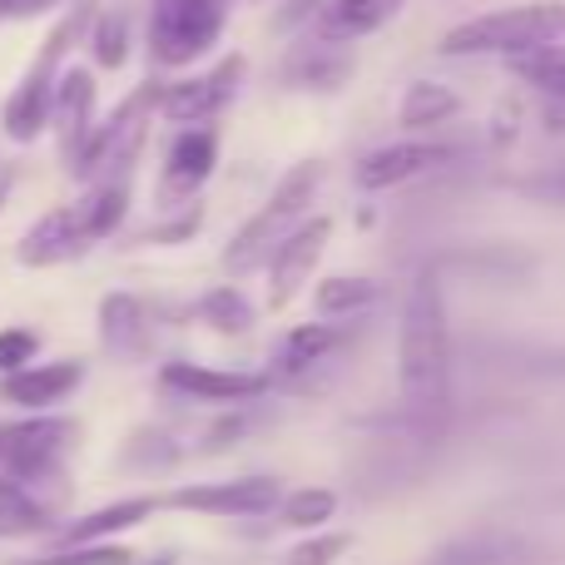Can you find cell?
Returning <instances> with one entry per match:
<instances>
[{
    "instance_id": "4",
    "label": "cell",
    "mask_w": 565,
    "mask_h": 565,
    "mask_svg": "<svg viewBox=\"0 0 565 565\" xmlns=\"http://www.w3.org/2000/svg\"><path fill=\"white\" fill-rule=\"evenodd\" d=\"M318 184H322V164H312V159L308 164H298V169H288V174L274 184V194L258 204V214L248 218L234 238H228V248H224L228 274H254L258 264H268V254H274L282 238L308 218Z\"/></svg>"
},
{
    "instance_id": "30",
    "label": "cell",
    "mask_w": 565,
    "mask_h": 565,
    "mask_svg": "<svg viewBox=\"0 0 565 565\" xmlns=\"http://www.w3.org/2000/svg\"><path fill=\"white\" fill-rule=\"evenodd\" d=\"M139 556L129 546H115V541H95V546H60L50 556L35 561H15V565H135Z\"/></svg>"
},
{
    "instance_id": "10",
    "label": "cell",
    "mask_w": 565,
    "mask_h": 565,
    "mask_svg": "<svg viewBox=\"0 0 565 565\" xmlns=\"http://www.w3.org/2000/svg\"><path fill=\"white\" fill-rule=\"evenodd\" d=\"M159 387L184 397V402L244 407V402H258L268 392V372H228V367H204V362H164V367H159Z\"/></svg>"
},
{
    "instance_id": "13",
    "label": "cell",
    "mask_w": 565,
    "mask_h": 565,
    "mask_svg": "<svg viewBox=\"0 0 565 565\" xmlns=\"http://www.w3.org/2000/svg\"><path fill=\"white\" fill-rule=\"evenodd\" d=\"M89 234L85 224H79L75 204H60L50 209V214H40L35 224L20 234L15 244V264L20 268H60V264H75V258L89 254Z\"/></svg>"
},
{
    "instance_id": "11",
    "label": "cell",
    "mask_w": 565,
    "mask_h": 565,
    "mask_svg": "<svg viewBox=\"0 0 565 565\" xmlns=\"http://www.w3.org/2000/svg\"><path fill=\"white\" fill-rule=\"evenodd\" d=\"M328 238H332V218L312 214L268 254V264H264L268 268V308H288V302L298 298V288L312 278V268L328 254Z\"/></svg>"
},
{
    "instance_id": "3",
    "label": "cell",
    "mask_w": 565,
    "mask_h": 565,
    "mask_svg": "<svg viewBox=\"0 0 565 565\" xmlns=\"http://www.w3.org/2000/svg\"><path fill=\"white\" fill-rule=\"evenodd\" d=\"M85 25H89V6H70L65 15L50 25L45 45L35 50L30 70L20 75V85L10 89L6 109H0V135L6 139H15V145H35V139L45 135L55 79H60V70H65V55L75 50V40L85 35Z\"/></svg>"
},
{
    "instance_id": "7",
    "label": "cell",
    "mask_w": 565,
    "mask_h": 565,
    "mask_svg": "<svg viewBox=\"0 0 565 565\" xmlns=\"http://www.w3.org/2000/svg\"><path fill=\"white\" fill-rule=\"evenodd\" d=\"M79 427L70 417H50V412H30L20 422H0V481L35 491L40 481H50L65 461V451L75 447Z\"/></svg>"
},
{
    "instance_id": "6",
    "label": "cell",
    "mask_w": 565,
    "mask_h": 565,
    "mask_svg": "<svg viewBox=\"0 0 565 565\" xmlns=\"http://www.w3.org/2000/svg\"><path fill=\"white\" fill-rule=\"evenodd\" d=\"M228 25L224 0H149L145 45L159 70H184L218 45Z\"/></svg>"
},
{
    "instance_id": "12",
    "label": "cell",
    "mask_w": 565,
    "mask_h": 565,
    "mask_svg": "<svg viewBox=\"0 0 565 565\" xmlns=\"http://www.w3.org/2000/svg\"><path fill=\"white\" fill-rule=\"evenodd\" d=\"M214 164H218V135L214 129L209 125L179 129V139L164 154V174H159V204L164 209L189 204V199L214 179Z\"/></svg>"
},
{
    "instance_id": "20",
    "label": "cell",
    "mask_w": 565,
    "mask_h": 565,
    "mask_svg": "<svg viewBox=\"0 0 565 565\" xmlns=\"http://www.w3.org/2000/svg\"><path fill=\"white\" fill-rule=\"evenodd\" d=\"M159 511V497H125V501H109L99 511H85L75 516L65 531H60V546H95V541H109L119 531H135L145 526L149 516Z\"/></svg>"
},
{
    "instance_id": "32",
    "label": "cell",
    "mask_w": 565,
    "mask_h": 565,
    "mask_svg": "<svg viewBox=\"0 0 565 565\" xmlns=\"http://www.w3.org/2000/svg\"><path fill=\"white\" fill-rule=\"evenodd\" d=\"M40 352V332L35 328H0V377L6 372L30 367Z\"/></svg>"
},
{
    "instance_id": "24",
    "label": "cell",
    "mask_w": 565,
    "mask_h": 565,
    "mask_svg": "<svg viewBox=\"0 0 565 565\" xmlns=\"http://www.w3.org/2000/svg\"><path fill=\"white\" fill-rule=\"evenodd\" d=\"M457 109H461L457 89L437 85V79H417V85H407V95H402V105H397V125L431 129V125H441V119H451Z\"/></svg>"
},
{
    "instance_id": "2",
    "label": "cell",
    "mask_w": 565,
    "mask_h": 565,
    "mask_svg": "<svg viewBox=\"0 0 565 565\" xmlns=\"http://www.w3.org/2000/svg\"><path fill=\"white\" fill-rule=\"evenodd\" d=\"M565 40V0H536V6H511L491 10V15H471L441 35V55L471 60V55H531L541 45H561Z\"/></svg>"
},
{
    "instance_id": "22",
    "label": "cell",
    "mask_w": 565,
    "mask_h": 565,
    "mask_svg": "<svg viewBox=\"0 0 565 565\" xmlns=\"http://www.w3.org/2000/svg\"><path fill=\"white\" fill-rule=\"evenodd\" d=\"M75 214L85 224L89 244H105L109 234H119L129 214V179H99V184H85V194L75 199Z\"/></svg>"
},
{
    "instance_id": "23",
    "label": "cell",
    "mask_w": 565,
    "mask_h": 565,
    "mask_svg": "<svg viewBox=\"0 0 565 565\" xmlns=\"http://www.w3.org/2000/svg\"><path fill=\"white\" fill-rule=\"evenodd\" d=\"M382 282L377 278H358V274H342V278H328L318 282V292H312V308H318L322 322H338V318H358V312H367L372 302L382 298Z\"/></svg>"
},
{
    "instance_id": "21",
    "label": "cell",
    "mask_w": 565,
    "mask_h": 565,
    "mask_svg": "<svg viewBox=\"0 0 565 565\" xmlns=\"http://www.w3.org/2000/svg\"><path fill=\"white\" fill-rule=\"evenodd\" d=\"M342 342H348V332H342L338 322H302V328L282 332V342L274 352V367L282 377H302V372H312L318 362H328Z\"/></svg>"
},
{
    "instance_id": "19",
    "label": "cell",
    "mask_w": 565,
    "mask_h": 565,
    "mask_svg": "<svg viewBox=\"0 0 565 565\" xmlns=\"http://www.w3.org/2000/svg\"><path fill=\"white\" fill-rule=\"evenodd\" d=\"M282 79L292 89H318V95H332L352 79V55L342 45H328V40H308V45H292L288 60H282Z\"/></svg>"
},
{
    "instance_id": "38",
    "label": "cell",
    "mask_w": 565,
    "mask_h": 565,
    "mask_svg": "<svg viewBox=\"0 0 565 565\" xmlns=\"http://www.w3.org/2000/svg\"><path fill=\"white\" fill-rule=\"evenodd\" d=\"M135 565H179V561L164 551V556H149V561H135Z\"/></svg>"
},
{
    "instance_id": "25",
    "label": "cell",
    "mask_w": 565,
    "mask_h": 565,
    "mask_svg": "<svg viewBox=\"0 0 565 565\" xmlns=\"http://www.w3.org/2000/svg\"><path fill=\"white\" fill-rule=\"evenodd\" d=\"M40 531H50V507L40 501V491L0 481V541L40 536Z\"/></svg>"
},
{
    "instance_id": "26",
    "label": "cell",
    "mask_w": 565,
    "mask_h": 565,
    "mask_svg": "<svg viewBox=\"0 0 565 565\" xmlns=\"http://www.w3.org/2000/svg\"><path fill=\"white\" fill-rule=\"evenodd\" d=\"M85 40H89V60H95L99 70H119L129 60V45H135V35H129V10H89V25H85Z\"/></svg>"
},
{
    "instance_id": "35",
    "label": "cell",
    "mask_w": 565,
    "mask_h": 565,
    "mask_svg": "<svg viewBox=\"0 0 565 565\" xmlns=\"http://www.w3.org/2000/svg\"><path fill=\"white\" fill-rule=\"evenodd\" d=\"M50 6H60V0H0V20H30V15H45Z\"/></svg>"
},
{
    "instance_id": "34",
    "label": "cell",
    "mask_w": 565,
    "mask_h": 565,
    "mask_svg": "<svg viewBox=\"0 0 565 565\" xmlns=\"http://www.w3.org/2000/svg\"><path fill=\"white\" fill-rule=\"evenodd\" d=\"M199 224H204V214H199V204H189V209H184V218H169V224L149 228L145 244H184V238H194V234H199Z\"/></svg>"
},
{
    "instance_id": "8",
    "label": "cell",
    "mask_w": 565,
    "mask_h": 565,
    "mask_svg": "<svg viewBox=\"0 0 565 565\" xmlns=\"http://www.w3.org/2000/svg\"><path fill=\"white\" fill-rule=\"evenodd\" d=\"M244 55H224L214 70L194 79H179V85H159V109L169 125H204V119L224 115L234 105V95L244 89Z\"/></svg>"
},
{
    "instance_id": "31",
    "label": "cell",
    "mask_w": 565,
    "mask_h": 565,
    "mask_svg": "<svg viewBox=\"0 0 565 565\" xmlns=\"http://www.w3.org/2000/svg\"><path fill=\"white\" fill-rule=\"evenodd\" d=\"M348 546H352L348 531H322V536L298 541V546L282 556V565H338L342 556H348Z\"/></svg>"
},
{
    "instance_id": "36",
    "label": "cell",
    "mask_w": 565,
    "mask_h": 565,
    "mask_svg": "<svg viewBox=\"0 0 565 565\" xmlns=\"http://www.w3.org/2000/svg\"><path fill=\"white\" fill-rule=\"evenodd\" d=\"M318 10H322V0H288V10H282V15H278V30H288L292 20H298V25H302V20H312V15H318Z\"/></svg>"
},
{
    "instance_id": "14",
    "label": "cell",
    "mask_w": 565,
    "mask_h": 565,
    "mask_svg": "<svg viewBox=\"0 0 565 565\" xmlns=\"http://www.w3.org/2000/svg\"><path fill=\"white\" fill-rule=\"evenodd\" d=\"M451 159L447 145H422V139H402V145H382L372 154L358 159V189L367 194H382V189H397V184H412V179L431 174Z\"/></svg>"
},
{
    "instance_id": "9",
    "label": "cell",
    "mask_w": 565,
    "mask_h": 565,
    "mask_svg": "<svg viewBox=\"0 0 565 565\" xmlns=\"http://www.w3.org/2000/svg\"><path fill=\"white\" fill-rule=\"evenodd\" d=\"M282 501V487L274 477H234V481H199V487H179L159 497V507L194 511V516H264Z\"/></svg>"
},
{
    "instance_id": "15",
    "label": "cell",
    "mask_w": 565,
    "mask_h": 565,
    "mask_svg": "<svg viewBox=\"0 0 565 565\" xmlns=\"http://www.w3.org/2000/svg\"><path fill=\"white\" fill-rule=\"evenodd\" d=\"M79 382H85V362H75V358L30 362V367L0 377V402H10V407H20V412H50V407H60Z\"/></svg>"
},
{
    "instance_id": "18",
    "label": "cell",
    "mask_w": 565,
    "mask_h": 565,
    "mask_svg": "<svg viewBox=\"0 0 565 565\" xmlns=\"http://www.w3.org/2000/svg\"><path fill=\"white\" fill-rule=\"evenodd\" d=\"M407 6L412 0H322V10L312 15V30L328 45H352V40L377 35L382 25H392Z\"/></svg>"
},
{
    "instance_id": "16",
    "label": "cell",
    "mask_w": 565,
    "mask_h": 565,
    "mask_svg": "<svg viewBox=\"0 0 565 565\" xmlns=\"http://www.w3.org/2000/svg\"><path fill=\"white\" fill-rule=\"evenodd\" d=\"M45 129H55V145L70 164V159L79 154V145H85V135L95 129V75H89V70H79V65L60 70Z\"/></svg>"
},
{
    "instance_id": "28",
    "label": "cell",
    "mask_w": 565,
    "mask_h": 565,
    "mask_svg": "<svg viewBox=\"0 0 565 565\" xmlns=\"http://www.w3.org/2000/svg\"><path fill=\"white\" fill-rule=\"evenodd\" d=\"M511 75L521 85L541 89L546 99H556V105H565V45H541L531 55H516L511 60Z\"/></svg>"
},
{
    "instance_id": "37",
    "label": "cell",
    "mask_w": 565,
    "mask_h": 565,
    "mask_svg": "<svg viewBox=\"0 0 565 565\" xmlns=\"http://www.w3.org/2000/svg\"><path fill=\"white\" fill-rule=\"evenodd\" d=\"M10 189H15V169H10V164H0V209H6Z\"/></svg>"
},
{
    "instance_id": "33",
    "label": "cell",
    "mask_w": 565,
    "mask_h": 565,
    "mask_svg": "<svg viewBox=\"0 0 565 565\" xmlns=\"http://www.w3.org/2000/svg\"><path fill=\"white\" fill-rule=\"evenodd\" d=\"M521 194L536 199V204H551V209H565V164L561 169H546V174H531L521 179Z\"/></svg>"
},
{
    "instance_id": "1",
    "label": "cell",
    "mask_w": 565,
    "mask_h": 565,
    "mask_svg": "<svg viewBox=\"0 0 565 565\" xmlns=\"http://www.w3.org/2000/svg\"><path fill=\"white\" fill-rule=\"evenodd\" d=\"M397 392L412 417H441L451 402V328L437 274H417L402 302Z\"/></svg>"
},
{
    "instance_id": "29",
    "label": "cell",
    "mask_w": 565,
    "mask_h": 565,
    "mask_svg": "<svg viewBox=\"0 0 565 565\" xmlns=\"http://www.w3.org/2000/svg\"><path fill=\"white\" fill-rule=\"evenodd\" d=\"M332 516H338V491H328V487H302L278 501V526H288V531H318Z\"/></svg>"
},
{
    "instance_id": "27",
    "label": "cell",
    "mask_w": 565,
    "mask_h": 565,
    "mask_svg": "<svg viewBox=\"0 0 565 565\" xmlns=\"http://www.w3.org/2000/svg\"><path fill=\"white\" fill-rule=\"evenodd\" d=\"M199 318H204L214 332H224V338H244V332L258 322V312L238 288L218 282V288H209L204 298H199Z\"/></svg>"
},
{
    "instance_id": "17",
    "label": "cell",
    "mask_w": 565,
    "mask_h": 565,
    "mask_svg": "<svg viewBox=\"0 0 565 565\" xmlns=\"http://www.w3.org/2000/svg\"><path fill=\"white\" fill-rule=\"evenodd\" d=\"M99 348L115 362H139L154 348V312L135 292H109L99 302Z\"/></svg>"
},
{
    "instance_id": "5",
    "label": "cell",
    "mask_w": 565,
    "mask_h": 565,
    "mask_svg": "<svg viewBox=\"0 0 565 565\" xmlns=\"http://www.w3.org/2000/svg\"><path fill=\"white\" fill-rule=\"evenodd\" d=\"M159 109V79L139 85L135 95H125L95 129L85 135L79 154L70 159V174L99 184V179H129V169L139 164V149L149 139V119Z\"/></svg>"
}]
</instances>
